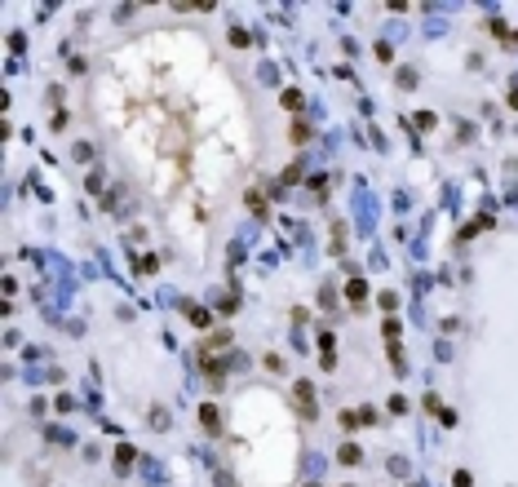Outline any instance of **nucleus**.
Here are the masks:
<instances>
[{
	"label": "nucleus",
	"instance_id": "f257e3e1",
	"mask_svg": "<svg viewBox=\"0 0 518 487\" xmlns=\"http://www.w3.org/2000/svg\"><path fill=\"white\" fill-rule=\"evenodd\" d=\"M297 403H301V417H315V390H310V381H297Z\"/></svg>",
	"mask_w": 518,
	"mask_h": 487
}]
</instances>
